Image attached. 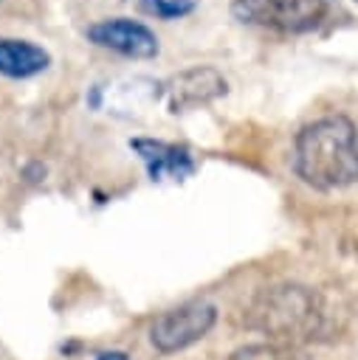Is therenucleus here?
Segmentation results:
<instances>
[{"label": "nucleus", "mask_w": 358, "mask_h": 360, "mask_svg": "<svg viewBox=\"0 0 358 360\" xmlns=\"http://www.w3.org/2000/svg\"><path fill=\"white\" fill-rule=\"evenodd\" d=\"M217 321V307L209 301H189L158 315L149 326V340L161 354L180 352L203 340Z\"/></svg>", "instance_id": "20e7f679"}, {"label": "nucleus", "mask_w": 358, "mask_h": 360, "mask_svg": "<svg viewBox=\"0 0 358 360\" xmlns=\"http://www.w3.org/2000/svg\"><path fill=\"white\" fill-rule=\"evenodd\" d=\"M85 37L93 45L116 51V53L130 56V59H152V56H158V37H155V31L147 28L144 22H138V20H130V17L99 20V22H93L85 31Z\"/></svg>", "instance_id": "39448f33"}, {"label": "nucleus", "mask_w": 358, "mask_h": 360, "mask_svg": "<svg viewBox=\"0 0 358 360\" xmlns=\"http://www.w3.org/2000/svg\"><path fill=\"white\" fill-rule=\"evenodd\" d=\"M242 323L273 343L302 346L327 332V307L313 287L282 281L254 292L242 309Z\"/></svg>", "instance_id": "f03ea898"}, {"label": "nucleus", "mask_w": 358, "mask_h": 360, "mask_svg": "<svg viewBox=\"0 0 358 360\" xmlns=\"http://www.w3.org/2000/svg\"><path fill=\"white\" fill-rule=\"evenodd\" d=\"M296 177L319 191L358 183V127L347 115H324L304 124L290 155Z\"/></svg>", "instance_id": "f257e3e1"}, {"label": "nucleus", "mask_w": 358, "mask_h": 360, "mask_svg": "<svg viewBox=\"0 0 358 360\" xmlns=\"http://www.w3.org/2000/svg\"><path fill=\"white\" fill-rule=\"evenodd\" d=\"M144 8L161 20H175L189 14L195 8V0H144Z\"/></svg>", "instance_id": "9d476101"}, {"label": "nucleus", "mask_w": 358, "mask_h": 360, "mask_svg": "<svg viewBox=\"0 0 358 360\" xmlns=\"http://www.w3.org/2000/svg\"><path fill=\"white\" fill-rule=\"evenodd\" d=\"M51 65V53L28 39L0 37V73L8 79H31Z\"/></svg>", "instance_id": "6e6552de"}, {"label": "nucleus", "mask_w": 358, "mask_h": 360, "mask_svg": "<svg viewBox=\"0 0 358 360\" xmlns=\"http://www.w3.org/2000/svg\"><path fill=\"white\" fill-rule=\"evenodd\" d=\"M161 87H163V98H166L169 112H186V110L203 107V104L226 96V90H228L223 73L211 65L186 68V70L175 73L172 79H166Z\"/></svg>", "instance_id": "423d86ee"}, {"label": "nucleus", "mask_w": 358, "mask_h": 360, "mask_svg": "<svg viewBox=\"0 0 358 360\" xmlns=\"http://www.w3.org/2000/svg\"><path fill=\"white\" fill-rule=\"evenodd\" d=\"M101 360H124V354H116L113 352V354H101Z\"/></svg>", "instance_id": "9b49d317"}, {"label": "nucleus", "mask_w": 358, "mask_h": 360, "mask_svg": "<svg viewBox=\"0 0 358 360\" xmlns=\"http://www.w3.org/2000/svg\"><path fill=\"white\" fill-rule=\"evenodd\" d=\"M327 14V0H231V17L282 34L313 31Z\"/></svg>", "instance_id": "7ed1b4c3"}, {"label": "nucleus", "mask_w": 358, "mask_h": 360, "mask_svg": "<svg viewBox=\"0 0 358 360\" xmlns=\"http://www.w3.org/2000/svg\"><path fill=\"white\" fill-rule=\"evenodd\" d=\"M228 360H310L302 346H288V343H248L240 346L228 354Z\"/></svg>", "instance_id": "1a4fd4ad"}, {"label": "nucleus", "mask_w": 358, "mask_h": 360, "mask_svg": "<svg viewBox=\"0 0 358 360\" xmlns=\"http://www.w3.org/2000/svg\"><path fill=\"white\" fill-rule=\"evenodd\" d=\"M130 149L144 160L152 180H186L189 174H195V158L180 143H166L158 138H132Z\"/></svg>", "instance_id": "0eeeda50"}]
</instances>
